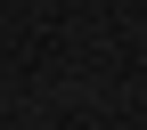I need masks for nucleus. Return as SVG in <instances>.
Masks as SVG:
<instances>
[]
</instances>
